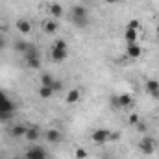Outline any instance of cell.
I'll use <instances>...</instances> for the list:
<instances>
[{"label": "cell", "mask_w": 159, "mask_h": 159, "mask_svg": "<svg viewBox=\"0 0 159 159\" xmlns=\"http://www.w3.org/2000/svg\"><path fill=\"white\" fill-rule=\"evenodd\" d=\"M70 20L74 26L78 28H85L89 24V19H87V9L83 6H74L72 11H70Z\"/></svg>", "instance_id": "1"}, {"label": "cell", "mask_w": 159, "mask_h": 159, "mask_svg": "<svg viewBox=\"0 0 159 159\" xmlns=\"http://www.w3.org/2000/svg\"><path fill=\"white\" fill-rule=\"evenodd\" d=\"M48 11H50V17H52V19H59V17L63 15V7H61V4H57V2L50 4V6H48Z\"/></svg>", "instance_id": "16"}, {"label": "cell", "mask_w": 159, "mask_h": 159, "mask_svg": "<svg viewBox=\"0 0 159 159\" xmlns=\"http://www.w3.org/2000/svg\"><path fill=\"white\" fill-rule=\"evenodd\" d=\"M120 139V133L119 131H111V135H109V141H113V143H117Z\"/></svg>", "instance_id": "26"}, {"label": "cell", "mask_w": 159, "mask_h": 159, "mask_svg": "<svg viewBox=\"0 0 159 159\" xmlns=\"http://www.w3.org/2000/svg\"><path fill=\"white\" fill-rule=\"evenodd\" d=\"M0 32H2V26H0Z\"/></svg>", "instance_id": "33"}, {"label": "cell", "mask_w": 159, "mask_h": 159, "mask_svg": "<svg viewBox=\"0 0 159 159\" xmlns=\"http://www.w3.org/2000/svg\"><path fill=\"white\" fill-rule=\"evenodd\" d=\"M135 128H137L139 131H146V129H148V126H146V122H143V120H139V122L135 124Z\"/></svg>", "instance_id": "24"}, {"label": "cell", "mask_w": 159, "mask_h": 159, "mask_svg": "<svg viewBox=\"0 0 159 159\" xmlns=\"http://www.w3.org/2000/svg\"><path fill=\"white\" fill-rule=\"evenodd\" d=\"M0 111L7 113V115H13V111H15V104L2 93H0Z\"/></svg>", "instance_id": "6"}, {"label": "cell", "mask_w": 159, "mask_h": 159, "mask_svg": "<svg viewBox=\"0 0 159 159\" xmlns=\"http://www.w3.org/2000/svg\"><path fill=\"white\" fill-rule=\"evenodd\" d=\"M52 94H54V89H52V87H44V85H41L39 87V96L41 98L46 100V98H50Z\"/></svg>", "instance_id": "18"}, {"label": "cell", "mask_w": 159, "mask_h": 159, "mask_svg": "<svg viewBox=\"0 0 159 159\" xmlns=\"http://www.w3.org/2000/svg\"><path fill=\"white\" fill-rule=\"evenodd\" d=\"M54 81H56V78L52 74H43L41 76V85H44V87H52Z\"/></svg>", "instance_id": "20"}, {"label": "cell", "mask_w": 159, "mask_h": 159, "mask_svg": "<svg viewBox=\"0 0 159 159\" xmlns=\"http://www.w3.org/2000/svg\"><path fill=\"white\" fill-rule=\"evenodd\" d=\"M157 154H159V150H157Z\"/></svg>", "instance_id": "34"}, {"label": "cell", "mask_w": 159, "mask_h": 159, "mask_svg": "<svg viewBox=\"0 0 159 159\" xmlns=\"http://www.w3.org/2000/svg\"><path fill=\"white\" fill-rule=\"evenodd\" d=\"M128 122H129V124H133V126H135V124H137V122H139V115H135V113H133V115H129V117H128Z\"/></svg>", "instance_id": "25"}, {"label": "cell", "mask_w": 159, "mask_h": 159, "mask_svg": "<svg viewBox=\"0 0 159 159\" xmlns=\"http://www.w3.org/2000/svg\"><path fill=\"white\" fill-rule=\"evenodd\" d=\"M26 159H46V152L41 148V146H30L28 150H26Z\"/></svg>", "instance_id": "5"}, {"label": "cell", "mask_w": 159, "mask_h": 159, "mask_svg": "<svg viewBox=\"0 0 159 159\" xmlns=\"http://www.w3.org/2000/svg\"><path fill=\"white\" fill-rule=\"evenodd\" d=\"M80 98H81V91H80V89H70V91L65 94L67 104H76V102H80Z\"/></svg>", "instance_id": "15"}, {"label": "cell", "mask_w": 159, "mask_h": 159, "mask_svg": "<svg viewBox=\"0 0 159 159\" xmlns=\"http://www.w3.org/2000/svg\"><path fill=\"white\" fill-rule=\"evenodd\" d=\"M41 137V129L37 126H28V129H26V135H24V139L28 141V143H37V139Z\"/></svg>", "instance_id": "10"}, {"label": "cell", "mask_w": 159, "mask_h": 159, "mask_svg": "<svg viewBox=\"0 0 159 159\" xmlns=\"http://www.w3.org/2000/svg\"><path fill=\"white\" fill-rule=\"evenodd\" d=\"M43 32H44L46 35H54V34L57 32V20H54V19L43 20Z\"/></svg>", "instance_id": "11"}, {"label": "cell", "mask_w": 159, "mask_h": 159, "mask_svg": "<svg viewBox=\"0 0 159 159\" xmlns=\"http://www.w3.org/2000/svg\"><path fill=\"white\" fill-rule=\"evenodd\" d=\"M30 46H32V44H28V43H24V41H17V43H15V50H17V52H22V54H26V52L30 50Z\"/></svg>", "instance_id": "19"}, {"label": "cell", "mask_w": 159, "mask_h": 159, "mask_svg": "<svg viewBox=\"0 0 159 159\" xmlns=\"http://www.w3.org/2000/svg\"><path fill=\"white\" fill-rule=\"evenodd\" d=\"M61 87H63V85H61V81H59V80H56V81L52 83V89H54V93H56V91H61Z\"/></svg>", "instance_id": "27"}, {"label": "cell", "mask_w": 159, "mask_h": 159, "mask_svg": "<svg viewBox=\"0 0 159 159\" xmlns=\"http://www.w3.org/2000/svg\"><path fill=\"white\" fill-rule=\"evenodd\" d=\"M144 89H146V93L152 98H159V81L157 80H148L144 83Z\"/></svg>", "instance_id": "8"}, {"label": "cell", "mask_w": 159, "mask_h": 159, "mask_svg": "<svg viewBox=\"0 0 159 159\" xmlns=\"http://www.w3.org/2000/svg\"><path fill=\"white\" fill-rule=\"evenodd\" d=\"M156 34H157V37H159V24H157V30H156Z\"/></svg>", "instance_id": "31"}, {"label": "cell", "mask_w": 159, "mask_h": 159, "mask_svg": "<svg viewBox=\"0 0 159 159\" xmlns=\"http://www.w3.org/2000/svg\"><path fill=\"white\" fill-rule=\"evenodd\" d=\"M4 48H6V41H4V37L0 35V52H2Z\"/></svg>", "instance_id": "28"}, {"label": "cell", "mask_w": 159, "mask_h": 159, "mask_svg": "<svg viewBox=\"0 0 159 159\" xmlns=\"http://www.w3.org/2000/svg\"><path fill=\"white\" fill-rule=\"evenodd\" d=\"M109 135H111V129H106V128H100V129H94L91 139L94 144H106L109 143Z\"/></svg>", "instance_id": "4"}, {"label": "cell", "mask_w": 159, "mask_h": 159, "mask_svg": "<svg viewBox=\"0 0 159 159\" xmlns=\"http://www.w3.org/2000/svg\"><path fill=\"white\" fill-rule=\"evenodd\" d=\"M104 2H107V4H115V2H119V0H104Z\"/></svg>", "instance_id": "30"}, {"label": "cell", "mask_w": 159, "mask_h": 159, "mask_svg": "<svg viewBox=\"0 0 159 159\" xmlns=\"http://www.w3.org/2000/svg\"><path fill=\"white\" fill-rule=\"evenodd\" d=\"M128 28H133V30H141V22H139L137 19H131V20L128 22Z\"/></svg>", "instance_id": "23"}, {"label": "cell", "mask_w": 159, "mask_h": 159, "mask_svg": "<svg viewBox=\"0 0 159 159\" xmlns=\"http://www.w3.org/2000/svg\"><path fill=\"white\" fill-rule=\"evenodd\" d=\"M156 139L154 137H148V135H144L141 141H139V150L144 154V156H152L154 152H156Z\"/></svg>", "instance_id": "3"}, {"label": "cell", "mask_w": 159, "mask_h": 159, "mask_svg": "<svg viewBox=\"0 0 159 159\" xmlns=\"http://www.w3.org/2000/svg\"><path fill=\"white\" fill-rule=\"evenodd\" d=\"M46 141L48 143H59L61 141V131L59 129H56V128H50V129H46Z\"/></svg>", "instance_id": "14"}, {"label": "cell", "mask_w": 159, "mask_h": 159, "mask_svg": "<svg viewBox=\"0 0 159 159\" xmlns=\"http://www.w3.org/2000/svg\"><path fill=\"white\" fill-rule=\"evenodd\" d=\"M67 56H69V50H59V48H54V46L50 48V57H52V61H56V63L65 61Z\"/></svg>", "instance_id": "9"}, {"label": "cell", "mask_w": 159, "mask_h": 159, "mask_svg": "<svg viewBox=\"0 0 159 159\" xmlns=\"http://www.w3.org/2000/svg\"><path fill=\"white\" fill-rule=\"evenodd\" d=\"M126 54H128V57L137 59V57H141L143 48H141V44H139V43H128V46H126Z\"/></svg>", "instance_id": "7"}, {"label": "cell", "mask_w": 159, "mask_h": 159, "mask_svg": "<svg viewBox=\"0 0 159 159\" xmlns=\"http://www.w3.org/2000/svg\"><path fill=\"white\" fill-rule=\"evenodd\" d=\"M139 34H141V30L126 28L124 30V39H126V43H139Z\"/></svg>", "instance_id": "13"}, {"label": "cell", "mask_w": 159, "mask_h": 159, "mask_svg": "<svg viewBox=\"0 0 159 159\" xmlns=\"http://www.w3.org/2000/svg\"><path fill=\"white\" fill-rule=\"evenodd\" d=\"M133 104V98H131V94H117V96H113L111 98V107L115 109V111H119V109H126V107H129Z\"/></svg>", "instance_id": "2"}, {"label": "cell", "mask_w": 159, "mask_h": 159, "mask_svg": "<svg viewBox=\"0 0 159 159\" xmlns=\"http://www.w3.org/2000/svg\"><path fill=\"white\" fill-rule=\"evenodd\" d=\"M52 46H54V48H59V50H69V44H67L63 39L54 41V44H52Z\"/></svg>", "instance_id": "21"}, {"label": "cell", "mask_w": 159, "mask_h": 159, "mask_svg": "<svg viewBox=\"0 0 159 159\" xmlns=\"http://www.w3.org/2000/svg\"><path fill=\"white\" fill-rule=\"evenodd\" d=\"M26 129H28V126H24V124H15V126H11L9 135H11L13 139H20V137L26 135Z\"/></svg>", "instance_id": "12"}, {"label": "cell", "mask_w": 159, "mask_h": 159, "mask_svg": "<svg viewBox=\"0 0 159 159\" xmlns=\"http://www.w3.org/2000/svg\"><path fill=\"white\" fill-rule=\"evenodd\" d=\"M15 159H26V157H15Z\"/></svg>", "instance_id": "32"}, {"label": "cell", "mask_w": 159, "mask_h": 159, "mask_svg": "<svg viewBox=\"0 0 159 159\" xmlns=\"http://www.w3.org/2000/svg\"><path fill=\"white\" fill-rule=\"evenodd\" d=\"M74 156H76V159H85L89 154H87V150H85V148H76Z\"/></svg>", "instance_id": "22"}, {"label": "cell", "mask_w": 159, "mask_h": 159, "mask_svg": "<svg viewBox=\"0 0 159 159\" xmlns=\"http://www.w3.org/2000/svg\"><path fill=\"white\" fill-rule=\"evenodd\" d=\"M9 117H11V115H7V113H2V111H0V120H6V119H9Z\"/></svg>", "instance_id": "29"}, {"label": "cell", "mask_w": 159, "mask_h": 159, "mask_svg": "<svg viewBox=\"0 0 159 159\" xmlns=\"http://www.w3.org/2000/svg\"><path fill=\"white\" fill-rule=\"evenodd\" d=\"M15 26H17V30H19L20 34H30V32H32V24H30V20H26V19H19Z\"/></svg>", "instance_id": "17"}]
</instances>
